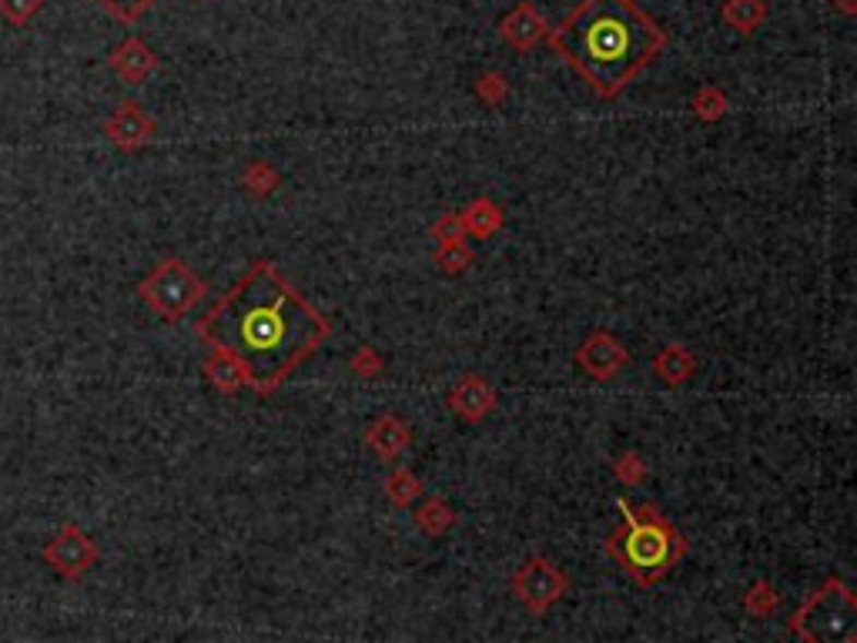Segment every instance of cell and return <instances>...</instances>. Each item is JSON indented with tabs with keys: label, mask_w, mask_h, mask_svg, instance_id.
I'll return each mask as SVG.
<instances>
[{
	"label": "cell",
	"mask_w": 857,
	"mask_h": 643,
	"mask_svg": "<svg viewBox=\"0 0 857 643\" xmlns=\"http://www.w3.org/2000/svg\"><path fill=\"white\" fill-rule=\"evenodd\" d=\"M44 8V0H0V17H4L11 27H27L31 17Z\"/></svg>",
	"instance_id": "obj_15"
},
{
	"label": "cell",
	"mask_w": 857,
	"mask_h": 643,
	"mask_svg": "<svg viewBox=\"0 0 857 643\" xmlns=\"http://www.w3.org/2000/svg\"><path fill=\"white\" fill-rule=\"evenodd\" d=\"M436 259H439V265H442L445 272H463V269H466V265L473 262V255H469V252L463 249V245H460V241H452V245H442V252H439Z\"/></svg>",
	"instance_id": "obj_20"
},
{
	"label": "cell",
	"mask_w": 857,
	"mask_h": 643,
	"mask_svg": "<svg viewBox=\"0 0 857 643\" xmlns=\"http://www.w3.org/2000/svg\"><path fill=\"white\" fill-rule=\"evenodd\" d=\"M617 507L623 513V529L610 536V557L620 560L636 583H657L677 567L687 550L680 533L653 507L633 510L627 500H620Z\"/></svg>",
	"instance_id": "obj_3"
},
{
	"label": "cell",
	"mask_w": 857,
	"mask_h": 643,
	"mask_svg": "<svg viewBox=\"0 0 857 643\" xmlns=\"http://www.w3.org/2000/svg\"><path fill=\"white\" fill-rule=\"evenodd\" d=\"M693 108H697L700 118H721L724 108H727V102H724V97H721L714 87H707V91H703V94L697 97V102H693Z\"/></svg>",
	"instance_id": "obj_21"
},
{
	"label": "cell",
	"mask_w": 857,
	"mask_h": 643,
	"mask_svg": "<svg viewBox=\"0 0 857 643\" xmlns=\"http://www.w3.org/2000/svg\"><path fill=\"white\" fill-rule=\"evenodd\" d=\"M693 372V359L687 356V349H680V345H670V349L660 353L657 359V376L670 385H680L687 376Z\"/></svg>",
	"instance_id": "obj_14"
},
{
	"label": "cell",
	"mask_w": 857,
	"mask_h": 643,
	"mask_svg": "<svg viewBox=\"0 0 857 643\" xmlns=\"http://www.w3.org/2000/svg\"><path fill=\"white\" fill-rule=\"evenodd\" d=\"M100 131H105V138L111 144H118L121 152H138V147H144L155 138V121H151V115L138 102H121L118 111L105 121Z\"/></svg>",
	"instance_id": "obj_8"
},
{
	"label": "cell",
	"mask_w": 857,
	"mask_h": 643,
	"mask_svg": "<svg viewBox=\"0 0 857 643\" xmlns=\"http://www.w3.org/2000/svg\"><path fill=\"white\" fill-rule=\"evenodd\" d=\"M40 557H44V563L55 570L61 580H71V583H74V580H81V576L94 567V560H97V543H94L81 526L68 523V526H61L55 536L44 543Z\"/></svg>",
	"instance_id": "obj_6"
},
{
	"label": "cell",
	"mask_w": 857,
	"mask_h": 643,
	"mask_svg": "<svg viewBox=\"0 0 857 643\" xmlns=\"http://www.w3.org/2000/svg\"><path fill=\"white\" fill-rule=\"evenodd\" d=\"M580 366L586 369V372H593V376H599V379H610L623 362H627V353L620 349V345L614 342V338H607V335H593L583 349H580Z\"/></svg>",
	"instance_id": "obj_10"
},
{
	"label": "cell",
	"mask_w": 857,
	"mask_h": 643,
	"mask_svg": "<svg viewBox=\"0 0 857 643\" xmlns=\"http://www.w3.org/2000/svg\"><path fill=\"white\" fill-rule=\"evenodd\" d=\"M100 8H105L115 21L121 24H134L141 14H147V8L155 4V0H97Z\"/></svg>",
	"instance_id": "obj_16"
},
{
	"label": "cell",
	"mask_w": 857,
	"mask_h": 643,
	"mask_svg": "<svg viewBox=\"0 0 857 643\" xmlns=\"http://www.w3.org/2000/svg\"><path fill=\"white\" fill-rule=\"evenodd\" d=\"M549 44L599 97H614L664 51L667 34L633 0H580Z\"/></svg>",
	"instance_id": "obj_2"
},
{
	"label": "cell",
	"mask_w": 857,
	"mask_h": 643,
	"mask_svg": "<svg viewBox=\"0 0 857 643\" xmlns=\"http://www.w3.org/2000/svg\"><path fill=\"white\" fill-rule=\"evenodd\" d=\"M245 184H248L251 191H259V194H265V191H269V188L275 184V175H272V171H269L265 165H255V168H251V171L245 175Z\"/></svg>",
	"instance_id": "obj_23"
},
{
	"label": "cell",
	"mask_w": 857,
	"mask_h": 643,
	"mask_svg": "<svg viewBox=\"0 0 857 643\" xmlns=\"http://www.w3.org/2000/svg\"><path fill=\"white\" fill-rule=\"evenodd\" d=\"M463 222L476 231V235H489L492 228H499V212L492 209V202H473L469 205V212L463 215Z\"/></svg>",
	"instance_id": "obj_17"
},
{
	"label": "cell",
	"mask_w": 857,
	"mask_h": 643,
	"mask_svg": "<svg viewBox=\"0 0 857 643\" xmlns=\"http://www.w3.org/2000/svg\"><path fill=\"white\" fill-rule=\"evenodd\" d=\"M198 335L235 356L245 382L275 392L329 335V322L269 262L251 269L198 322Z\"/></svg>",
	"instance_id": "obj_1"
},
{
	"label": "cell",
	"mask_w": 857,
	"mask_h": 643,
	"mask_svg": "<svg viewBox=\"0 0 857 643\" xmlns=\"http://www.w3.org/2000/svg\"><path fill=\"white\" fill-rule=\"evenodd\" d=\"M774 604H777V597L771 593V586H767V583H758V590H753L750 597H747V610H750L753 617H767Z\"/></svg>",
	"instance_id": "obj_22"
},
{
	"label": "cell",
	"mask_w": 857,
	"mask_h": 643,
	"mask_svg": "<svg viewBox=\"0 0 857 643\" xmlns=\"http://www.w3.org/2000/svg\"><path fill=\"white\" fill-rule=\"evenodd\" d=\"M138 295L147 302V309H155L162 319L175 322L205 295V285H201V278L185 262L165 259L138 285Z\"/></svg>",
	"instance_id": "obj_5"
},
{
	"label": "cell",
	"mask_w": 857,
	"mask_h": 643,
	"mask_svg": "<svg viewBox=\"0 0 857 643\" xmlns=\"http://www.w3.org/2000/svg\"><path fill=\"white\" fill-rule=\"evenodd\" d=\"M436 235L442 238V245L460 241V235H463V218H460V215H445V218L436 225Z\"/></svg>",
	"instance_id": "obj_24"
},
{
	"label": "cell",
	"mask_w": 857,
	"mask_h": 643,
	"mask_svg": "<svg viewBox=\"0 0 857 643\" xmlns=\"http://www.w3.org/2000/svg\"><path fill=\"white\" fill-rule=\"evenodd\" d=\"M369 446H372L382 460H395L402 450L409 446V429L402 426L398 419L385 416V419H379V422L369 429Z\"/></svg>",
	"instance_id": "obj_12"
},
{
	"label": "cell",
	"mask_w": 857,
	"mask_h": 643,
	"mask_svg": "<svg viewBox=\"0 0 857 643\" xmlns=\"http://www.w3.org/2000/svg\"><path fill=\"white\" fill-rule=\"evenodd\" d=\"M449 523H452V513H449V507H442L439 500H429V503L422 507V513H419V526H422L429 536L445 533Z\"/></svg>",
	"instance_id": "obj_18"
},
{
	"label": "cell",
	"mask_w": 857,
	"mask_h": 643,
	"mask_svg": "<svg viewBox=\"0 0 857 643\" xmlns=\"http://www.w3.org/2000/svg\"><path fill=\"white\" fill-rule=\"evenodd\" d=\"M419 492V483L409 476V473H395L392 479H389V497H392V503H398V507H406L413 497Z\"/></svg>",
	"instance_id": "obj_19"
},
{
	"label": "cell",
	"mask_w": 857,
	"mask_h": 643,
	"mask_svg": "<svg viewBox=\"0 0 857 643\" xmlns=\"http://www.w3.org/2000/svg\"><path fill=\"white\" fill-rule=\"evenodd\" d=\"M205 372H209V379H212L222 392H235V389L245 382V369H241V362H238L235 356H228L225 349H218V353L209 356Z\"/></svg>",
	"instance_id": "obj_13"
},
{
	"label": "cell",
	"mask_w": 857,
	"mask_h": 643,
	"mask_svg": "<svg viewBox=\"0 0 857 643\" xmlns=\"http://www.w3.org/2000/svg\"><path fill=\"white\" fill-rule=\"evenodd\" d=\"M617 473H620L623 479H630V483H633V479H640V476H643L646 469H643V463H640L636 456H627V460H623V463L617 466Z\"/></svg>",
	"instance_id": "obj_25"
},
{
	"label": "cell",
	"mask_w": 857,
	"mask_h": 643,
	"mask_svg": "<svg viewBox=\"0 0 857 643\" xmlns=\"http://www.w3.org/2000/svg\"><path fill=\"white\" fill-rule=\"evenodd\" d=\"M449 403H452V409L463 413L466 419H483L492 409V389L479 376H469L456 392L449 395Z\"/></svg>",
	"instance_id": "obj_11"
},
{
	"label": "cell",
	"mask_w": 857,
	"mask_h": 643,
	"mask_svg": "<svg viewBox=\"0 0 857 643\" xmlns=\"http://www.w3.org/2000/svg\"><path fill=\"white\" fill-rule=\"evenodd\" d=\"M794 633L811 643L850 640L854 636V597L841 580H828L821 593L804 604L794 617Z\"/></svg>",
	"instance_id": "obj_4"
},
{
	"label": "cell",
	"mask_w": 857,
	"mask_h": 643,
	"mask_svg": "<svg viewBox=\"0 0 857 643\" xmlns=\"http://www.w3.org/2000/svg\"><path fill=\"white\" fill-rule=\"evenodd\" d=\"M108 64H111V71H115L121 81H128V84H141L151 71L158 68V58L151 55L138 37H128V40L118 47V51L108 58Z\"/></svg>",
	"instance_id": "obj_9"
},
{
	"label": "cell",
	"mask_w": 857,
	"mask_h": 643,
	"mask_svg": "<svg viewBox=\"0 0 857 643\" xmlns=\"http://www.w3.org/2000/svg\"><path fill=\"white\" fill-rule=\"evenodd\" d=\"M513 586H516V593H520L523 604H526L529 610L543 614L552 600L563 597L567 576H563L557 567H552V563H546V560H529V563L516 573Z\"/></svg>",
	"instance_id": "obj_7"
}]
</instances>
